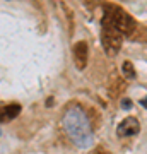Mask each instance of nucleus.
<instances>
[{
	"instance_id": "1",
	"label": "nucleus",
	"mask_w": 147,
	"mask_h": 154,
	"mask_svg": "<svg viewBox=\"0 0 147 154\" xmlns=\"http://www.w3.org/2000/svg\"><path fill=\"white\" fill-rule=\"evenodd\" d=\"M63 128L72 142L82 149H89L93 146V130L89 118L81 106H70L63 115Z\"/></svg>"
},
{
	"instance_id": "2",
	"label": "nucleus",
	"mask_w": 147,
	"mask_h": 154,
	"mask_svg": "<svg viewBox=\"0 0 147 154\" xmlns=\"http://www.w3.org/2000/svg\"><path fill=\"white\" fill-rule=\"evenodd\" d=\"M104 24H109L113 26L115 29H118L123 36L127 34H132L133 29H135V22L128 14H127L123 9H120L118 5H104V17H103Z\"/></svg>"
},
{
	"instance_id": "3",
	"label": "nucleus",
	"mask_w": 147,
	"mask_h": 154,
	"mask_svg": "<svg viewBox=\"0 0 147 154\" xmlns=\"http://www.w3.org/2000/svg\"><path fill=\"white\" fill-rule=\"evenodd\" d=\"M101 41H103V46H104V50H106V53H108V55H115V53H118V50H120L121 45H123V34H121L118 29H115L113 26L103 22Z\"/></svg>"
},
{
	"instance_id": "4",
	"label": "nucleus",
	"mask_w": 147,
	"mask_h": 154,
	"mask_svg": "<svg viewBox=\"0 0 147 154\" xmlns=\"http://www.w3.org/2000/svg\"><path fill=\"white\" fill-rule=\"evenodd\" d=\"M139 130H140L139 120H137V118H133V116L125 118V120L118 125V128H116L118 135H121V137H132V135H137V134H139Z\"/></svg>"
},
{
	"instance_id": "5",
	"label": "nucleus",
	"mask_w": 147,
	"mask_h": 154,
	"mask_svg": "<svg viewBox=\"0 0 147 154\" xmlns=\"http://www.w3.org/2000/svg\"><path fill=\"white\" fill-rule=\"evenodd\" d=\"M74 60L79 70H84L87 65V43L86 41H79L74 46Z\"/></svg>"
},
{
	"instance_id": "6",
	"label": "nucleus",
	"mask_w": 147,
	"mask_h": 154,
	"mask_svg": "<svg viewBox=\"0 0 147 154\" xmlns=\"http://www.w3.org/2000/svg\"><path fill=\"white\" fill-rule=\"evenodd\" d=\"M21 113V105L12 103V105H0V123L14 120Z\"/></svg>"
},
{
	"instance_id": "7",
	"label": "nucleus",
	"mask_w": 147,
	"mask_h": 154,
	"mask_svg": "<svg viewBox=\"0 0 147 154\" xmlns=\"http://www.w3.org/2000/svg\"><path fill=\"white\" fill-rule=\"evenodd\" d=\"M123 72H125V75L128 77V79H132V77L135 75V70H133V65H132L130 62H125V63H123Z\"/></svg>"
},
{
	"instance_id": "8",
	"label": "nucleus",
	"mask_w": 147,
	"mask_h": 154,
	"mask_svg": "<svg viewBox=\"0 0 147 154\" xmlns=\"http://www.w3.org/2000/svg\"><path fill=\"white\" fill-rule=\"evenodd\" d=\"M121 106H123V110H128L132 106V101L130 99H123V101H121Z\"/></svg>"
},
{
	"instance_id": "9",
	"label": "nucleus",
	"mask_w": 147,
	"mask_h": 154,
	"mask_svg": "<svg viewBox=\"0 0 147 154\" xmlns=\"http://www.w3.org/2000/svg\"><path fill=\"white\" fill-rule=\"evenodd\" d=\"M93 154H109V152H106V151H103V149H98V151H94Z\"/></svg>"
},
{
	"instance_id": "10",
	"label": "nucleus",
	"mask_w": 147,
	"mask_h": 154,
	"mask_svg": "<svg viewBox=\"0 0 147 154\" xmlns=\"http://www.w3.org/2000/svg\"><path fill=\"white\" fill-rule=\"evenodd\" d=\"M142 106H145V108H147V96H145L144 99H142Z\"/></svg>"
}]
</instances>
